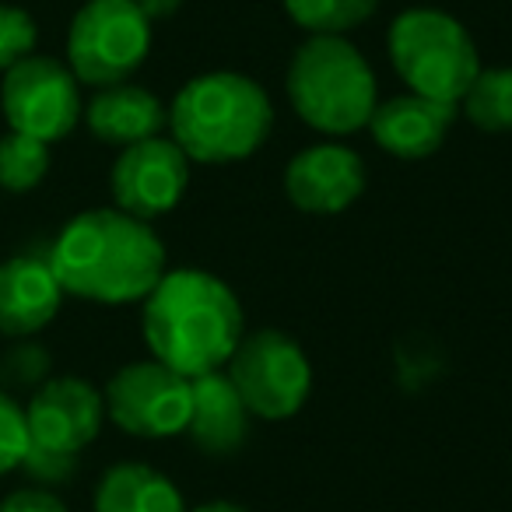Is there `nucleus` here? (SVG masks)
Returning <instances> with one entry per match:
<instances>
[{"label":"nucleus","instance_id":"obj_1","mask_svg":"<svg viewBox=\"0 0 512 512\" xmlns=\"http://www.w3.org/2000/svg\"><path fill=\"white\" fill-rule=\"evenodd\" d=\"M50 267L64 295L102 306L144 302L165 274V242L120 207H95L60 228Z\"/></svg>","mask_w":512,"mask_h":512},{"label":"nucleus","instance_id":"obj_2","mask_svg":"<svg viewBox=\"0 0 512 512\" xmlns=\"http://www.w3.org/2000/svg\"><path fill=\"white\" fill-rule=\"evenodd\" d=\"M141 334L155 362L186 379L207 376L225 369L246 334L242 302L218 274L165 271L144 299Z\"/></svg>","mask_w":512,"mask_h":512},{"label":"nucleus","instance_id":"obj_3","mask_svg":"<svg viewBox=\"0 0 512 512\" xmlns=\"http://www.w3.org/2000/svg\"><path fill=\"white\" fill-rule=\"evenodd\" d=\"M172 141L190 162L232 165L256 155L274 130L271 95L239 71L190 78L169 106Z\"/></svg>","mask_w":512,"mask_h":512},{"label":"nucleus","instance_id":"obj_4","mask_svg":"<svg viewBox=\"0 0 512 512\" xmlns=\"http://www.w3.org/2000/svg\"><path fill=\"white\" fill-rule=\"evenodd\" d=\"M288 102L316 134L344 137L369 127L379 106L376 71L348 36H306L288 60Z\"/></svg>","mask_w":512,"mask_h":512},{"label":"nucleus","instance_id":"obj_5","mask_svg":"<svg viewBox=\"0 0 512 512\" xmlns=\"http://www.w3.org/2000/svg\"><path fill=\"white\" fill-rule=\"evenodd\" d=\"M386 53L407 92L449 106H460L470 81L481 71V53L467 25L439 8L400 11L386 32Z\"/></svg>","mask_w":512,"mask_h":512},{"label":"nucleus","instance_id":"obj_6","mask_svg":"<svg viewBox=\"0 0 512 512\" xmlns=\"http://www.w3.org/2000/svg\"><path fill=\"white\" fill-rule=\"evenodd\" d=\"M253 418L288 421L306 407L313 393V365L302 344L285 330H253L242 334L235 355L225 365Z\"/></svg>","mask_w":512,"mask_h":512},{"label":"nucleus","instance_id":"obj_7","mask_svg":"<svg viewBox=\"0 0 512 512\" xmlns=\"http://www.w3.org/2000/svg\"><path fill=\"white\" fill-rule=\"evenodd\" d=\"M151 53V22L134 0H88L67 32V67L81 85L130 81Z\"/></svg>","mask_w":512,"mask_h":512},{"label":"nucleus","instance_id":"obj_8","mask_svg":"<svg viewBox=\"0 0 512 512\" xmlns=\"http://www.w3.org/2000/svg\"><path fill=\"white\" fill-rule=\"evenodd\" d=\"M0 106H4L11 130L39 137L46 144L67 137L85 116L81 81L74 78V71L53 57H39V53L4 71Z\"/></svg>","mask_w":512,"mask_h":512},{"label":"nucleus","instance_id":"obj_9","mask_svg":"<svg viewBox=\"0 0 512 512\" xmlns=\"http://www.w3.org/2000/svg\"><path fill=\"white\" fill-rule=\"evenodd\" d=\"M106 418L137 439H172L190 421V379L144 358L116 372L102 390Z\"/></svg>","mask_w":512,"mask_h":512},{"label":"nucleus","instance_id":"obj_10","mask_svg":"<svg viewBox=\"0 0 512 512\" xmlns=\"http://www.w3.org/2000/svg\"><path fill=\"white\" fill-rule=\"evenodd\" d=\"M186 186H190V158L172 137L162 134L120 148L109 172L113 204L141 221L176 211Z\"/></svg>","mask_w":512,"mask_h":512},{"label":"nucleus","instance_id":"obj_11","mask_svg":"<svg viewBox=\"0 0 512 512\" xmlns=\"http://www.w3.org/2000/svg\"><path fill=\"white\" fill-rule=\"evenodd\" d=\"M29 439L46 453L81 456V449L92 446L106 421V400L102 390L78 376H53L32 393L25 407Z\"/></svg>","mask_w":512,"mask_h":512},{"label":"nucleus","instance_id":"obj_12","mask_svg":"<svg viewBox=\"0 0 512 512\" xmlns=\"http://www.w3.org/2000/svg\"><path fill=\"white\" fill-rule=\"evenodd\" d=\"M285 197L306 214H341L365 193V162L355 148L320 141L285 165Z\"/></svg>","mask_w":512,"mask_h":512},{"label":"nucleus","instance_id":"obj_13","mask_svg":"<svg viewBox=\"0 0 512 512\" xmlns=\"http://www.w3.org/2000/svg\"><path fill=\"white\" fill-rule=\"evenodd\" d=\"M460 109L439 99H425L418 92L393 95V99L379 102L376 113L369 116V134L386 155L404 158V162H418L428 158L446 144L449 130L456 123Z\"/></svg>","mask_w":512,"mask_h":512},{"label":"nucleus","instance_id":"obj_14","mask_svg":"<svg viewBox=\"0 0 512 512\" xmlns=\"http://www.w3.org/2000/svg\"><path fill=\"white\" fill-rule=\"evenodd\" d=\"M64 288L50 260L11 256L0 264V334L32 337L46 330L60 313Z\"/></svg>","mask_w":512,"mask_h":512},{"label":"nucleus","instance_id":"obj_15","mask_svg":"<svg viewBox=\"0 0 512 512\" xmlns=\"http://www.w3.org/2000/svg\"><path fill=\"white\" fill-rule=\"evenodd\" d=\"M249 407L242 404L225 369L190 379V421L186 435L204 456H232L249 439Z\"/></svg>","mask_w":512,"mask_h":512},{"label":"nucleus","instance_id":"obj_16","mask_svg":"<svg viewBox=\"0 0 512 512\" xmlns=\"http://www.w3.org/2000/svg\"><path fill=\"white\" fill-rule=\"evenodd\" d=\"M85 123L92 137H99L109 148H130L162 134L169 127V109L144 85L120 81L92 95V102L85 106Z\"/></svg>","mask_w":512,"mask_h":512},{"label":"nucleus","instance_id":"obj_17","mask_svg":"<svg viewBox=\"0 0 512 512\" xmlns=\"http://www.w3.org/2000/svg\"><path fill=\"white\" fill-rule=\"evenodd\" d=\"M95 512H186L183 491L148 463H116L95 488Z\"/></svg>","mask_w":512,"mask_h":512},{"label":"nucleus","instance_id":"obj_18","mask_svg":"<svg viewBox=\"0 0 512 512\" xmlns=\"http://www.w3.org/2000/svg\"><path fill=\"white\" fill-rule=\"evenodd\" d=\"M467 123L484 134H509L512 130V67H481L460 99Z\"/></svg>","mask_w":512,"mask_h":512},{"label":"nucleus","instance_id":"obj_19","mask_svg":"<svg viewBox=\"0 0 512 512\" xmlns=\"http://www.w3.org/2000/svg\"><path fill=\"white\" fill-rule=\"evenodd\" d=\"M285 15L309 36H348L376 15L379 0H281Z\"/></svg>","mask_w":512,"mask_h":512},{"label":"nucleus","instance_id":"obj_20","mask_svg":"<svg viewBox=\"0 0 512 512\" xmlns=\"http://www.w3.org/2000/svg\"><path fill=\"white\" fill-rule=\"evenodd\" d=\"M50 172V144L29 134H11L0 137V190L11 193H29Z\"/></svg>","mask_w":512,"mask_h":512},{"label":"nucleus","instance_id":"obj_21","mask_svg":"<svg viewBox=\"0 0 512 512\" xmlns=\"http://www.w3.org/2000/svg\"><path fill=\"white\" fill-rule=\"evenodd\" d=\"M50 369V351L36 341H18L15 348L0 355V383L11 386V390H32V386L39 390L50 379Z\"/></svg>","mask_w":512,"mask_h":512},{"label":"nucleus","instance_id":"obj_22","mask_svg":"<svg viewBox=\"0 0 512 512\" xmlns=\"http://www.w3.org/2000/svg\"><path fill=\"white\" fill-rule=\"evenodd\" d=\"M36 43L39 29L29 11L15 8V4H0V71H11L25 57H32Z\"/></svg>","mask_w":512,"mask_h":512},{"label":"nucleus","instance_id":"obj_23","mask_svg":"<svg viewBox=\"0 0 512 512\" xmlns=\"http://www.w3.org/2000/svg\"><path fill=\"white\" fill-rule=\"evenodd\" d=\"M29 446L32 439H29V421H25V407L11 393L0 390V477L22 467Z\"/></svg>","mask_w":512,"mask_h":512},{"label":"nucleus","instance_id":"obj_24","mask_svg":"<svg viewBox=\"0 0 512 512\" xmlns=\"http://www.w3.org/2000/svg\"><path fill=\"white\" fill-rule=\"evenodd\" d=\"M22 470H29L32 481H39V488H57V484H67L78 470V456L67 453H46V449L29 446L22 460Z\"/></svg>","mask_w":512,"mask_h":512},{"label":"nucleus","instance_id":"obj_25","mask_svg":"<svg viewBox=\"0 0 512 512\" xmlns=\"http://www.w3.org/2000/svg\"><path fill=\"white\" fill-rule=\"evenodd\" d=\"M0 512H67L64 498L53 495L50 488H18L11 491L4 502H0Z\"/></svg>","mask_w":512,"mask_h":512},{"label":"nucleus","instance_id":"obj_26","mask_svg":"<svg viewBox=\"0 0 512 512\" xmlns=\"http://www.w3.org/2000/svg\"><path fill=\"white\" fill-rule=\"evenodd\" d=\"M134 4L148 22H165L183 8V0H134Z\"/></svg>","mask_w":512,"mask_h":512},{"label":"nucleus","instance_id":"obj_27","mask_svg":"<svg viewBox=\"0 0 512 512\" xmlns=\"http://www.w3.org/2000/svg\"><path fill=\"white\" fill-rule=\"evenodd\" d=\"M186 512H249V509H242V505H235V502H204V505H197V509H186Z\"/></svg>","mask_w":512,"mask_h":512}]
</instances>
